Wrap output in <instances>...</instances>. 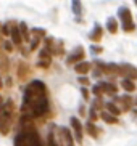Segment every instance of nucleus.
<instances>
[{
  "instance_id": "13",
  "label": "nucleus",
  "mask_w": 137,
  "mask_h": 146,
  "mask_svg": "<svg viewBox=\"0 0 137 146\" xmlns=\"http://www.w3.org/2000/svg\"><path fill=\"white\" fill-rule=\"evenodd\" d=\"M107 31L108 32H111V34H116V32H118V21H116V18H108Z\"/></svg>"
},
{
  "instance_id": "19",
  "label": "nucleus",
  "mask_w": 137,
  "mask_h": 146,
  "mask_svg": "<svg viewBox=\"0 0 137 146\" xmlns=\"http://www.w3.org/2000/svg\"><path fill=\"white\" fill-rule=\"evenodd\" d=\"M105 108H107V111H108V112H111L113 116H118V114L121 112V109L116 106L115 103H107V104H105Z\"/></svg>"
},
{
  "instance_id": "24",
  "label": "nucleus",
  "mask_w": 137,
  "mask_h": 146,
  "mask_svg": "<svg viewBox=\"0 0 137 146\" xmlns=\"http://www.w3.org/2000/svg\"><path fill=\"white\" fill-rule=\"evenodd\" d=\"M0 32H2L3 35H10V34H11V26H10L8 23H7V24H3V26H2V29H0Z\"/></svg>"
},
{
  "instance_id": "14",
  "label": "nucleus",
  "mask_w": 137,
  "mask_h": 146,
  "mask_svg": "<svg viewBox=\"0 0 137 146\" xmlns=\"http://www.w3.org/2000/svg\"><path fill=\"white\" fill-rule=\"evenodd\" d=\"M100 117H102V120L107 122V124H116V122H118L116 116H113L111 112H108V111H103L102 114H100Z\"/></svg>"
},
{
  "instance_id": "6",
  "label": "nucleus",
  "mask_w": 137,
  "mask_h": 146,
  "mask_svg": "<svg viewBox=\"0 0 137 146\" xmlns=\"http://www.w3.org/2000/svg\"><path fill=\"white\" fill-rule=\"evenodd\" d=\"M10 26H11V42H13V45H21L24 40H23V35H21V32H19V27H18V24L16 23H10Z\"/></svg>"
},
{
  "instance_id": "30",
  "label": "nucleus",
  "mask_w": 137,
  "mask_h": 146,
  "mask_svg": "<svg viewBox=\"0 0 137 146\" xmlns=\"http://www.w3.org/2000/svg\"><path fill=\"white\" fill-rule=\"evenodd\" d=\"M79 82H81L82 85H87V84H89V79H87L86 76H82V77H79Z\"/></svg>"
},
{
  "instance_id": "27",
  "label": "nucleus",
  "mask_w": 137,
  "mask_h": 146,
  "mask_svg": "<svg viewBox=\"0 0 137 146\" xmlns=\"http://www.w3.org/2000/svg\"><path fill=\"white\" fill-rule=\"evenodd\" d=\"M3 48H5L8 53L13 52V42H8V40H7V42H3Z\"/></svg>"
},
{
  "instance_id": "20",
  "label": "nucleus",
  "mask_w": 137,
  "mask_h": 146,
  "mask_svg": "<svg viewBox=\"0 0 137 146\" xmlns=\"http://www.w3.org/2000/svg\"><path fill=\"white\" fill-rule=\"evenodd\" d=\"M47 145H48V146H61L60 143H58V140L55 138V133H53V130H50V133H48V137H47Z\"/></svg>"
},
{
  "instance_id": "11",
  "label": "nucleus",
  "mask_w": 137,
  "mask_h": 146,
  "mask_svg": "<svg viewBox=\"0 0 137 146\" xmlns=\"http://www.w3.org/2000/svg\"><path fill=\"white\" fill-rule=\"evenodd\" d=\"M121 87H123V90H126L128 93H132V92L136 90V84H134V80H131V79H123V80H121Z\"/></svg>"
},
{
  "instance_id": "8",
  "label": "nucleus",
  "mask_w": 137,
  "mask_h": 146,
  "mask_svg": "<svg viewBox=\"0 0 137 146\" xmlns=\"http://www.w3.org/2000/svg\"><path fill=\"white\" fill-rule=\"evenodd\" d=\"M102 35H103V31H102V26H100L99 23H95V26H94V31L89 34V39L92 40V42H100L102 40Z\"/></svg>"
},
{
  "instance_id": "2",
  "label": "nucleus",
  "mask_w": 137,
  "mask_h": 146,
  "mask_svg": "<svg viewBox=\"0 0 137 146\" xmlns=\"http://www.w3.org/2000/svg\"><path fill=\"white\" fill-rule=\"evenodd\" d=\"M118 18L121 19V27L124 32H132L136 31V24L132 21V13H131V10L128 7H121L118 10Z\"/></svg>"
},
{
  "instance_id": "7",
  "label": "nucleus",
  "mask_w": 137,
  "mask_h": 146,
  "mask_svg": "<svg viewBox=\"0 0 137 146\" xmlns=\"http://www.w3.org/2000/svg\"><path fill=\"white\" fill-rule=\"evenodd\" d=\"M69 122H71V127H73L74 133H76V141L82 143V124H81V120L77 119V117H71Z\"/></svg>"
},
{
  "instance_id": "22",
  "label": "nucleus",
  "mask_w": 137,
  "mask_h": 146,
  "mask_svg": "<svg viewBox=\"0 0 137 146\" xmlns=\"http://www.w3.org/2000/svg\"><path fill=\"white\" fill-rule=\"evenodd\" d=\"M121 101V103L124 104V109H129V106H131V104H132V100L129 98L128 95H124V96H121V98H118Z\"/></svg>"
},
{
  "instance_id": "9",
  "label": "nucleus",
  "mask_w": 137,
  "mask_h": 146,
  "mask_svg": "<svg viewBox=\"0 0 137 146\" xmlns=\"http://www.w3.org/2000/svg\"><path fill=\"white\" fill-rule=\"evenodd\" d=\"M90 68H92V64H90L89 61H79L77 64H74V71L77 74H81V76H86L90 71Z\"/></svg>"
},
{
  "instance_id": "15",
  "label": "nucleus",
  "mask_w": 137,
  "mask_h": 146,
  "mask_svg": "<svg viewBox=\"0 0 137 146\" xmlns=\"http://www.w3.org/2000/svg\"><path fill=\"white\" fill-rule=\"evenodd\" d=\"M71 8H73V13L76 15L77 18L82 15V3H81V0H71Z\"/></svg>"
},
{
  "instance_id": "35",
  "label": "nucleus",
  "mask_w": 137,
  "mask_h": 146,
  "mask_svg": "<svg viewBox=\"0 0 137 146\" xmlns=\"http://www.w3.org/2000/svg\"><path fill=\"white\" fill-rule=\"evenodd\" d=\"M134 2H136V5H137V0H134Z\"/></svg>"
},
{
  "instance_id": "4",
  "label": "nucleus",
  "mask_w": 137,
  "mask_h": 146,
  "mask_svg": "<svg viewBox=\"0 0 137 146\" xmlns=\"http://www.w3.org/2000/svg\"><path fill=\"white\" fill-rule=\"evenodd\" d=\"M120 74L124 76V79H131V80H136L137 79V68L129 63H123L120 64Z\"/></svg>"
},
{
  "instance_id": "17",
  "label": "nucleus",
  "mask_w": 137,
  "mask_h": 146,
  "mask_svg": "<svg viewBox=\"0 0 137 146\" xmlns=\"http://www.w3.org/2000/svg\"><path fill=\"white\" fill-rule=\"evenodd\" d=\"M60 132H61V135L64 137V140H66V143L68 145H73V135H71V132H69V129H66V127H61L60 129Z\"/></svg>"
},
{
  "instance_id": "25",
  "label": "nucleus",
  "mask_w": 137,
  "mask_h": 146,
  "mask_svg": "<svg viewBox=\"0 0 137 146\" xmlns=\"http://www.w3.org/2000/svg\"><path fill=\"white\" fill-rule=\"evenodd\" d=\"M89 114H90V120H97L99 119V114H97V108H90V111H89Z\"/></svg>"
},
{
  "instance_id": "36",
  "label": "nucleus",
  "mask_w": 137,
  "mask_h": 146,
  "mask_svg": "<svg viewBox=\"0 0 137 146\" xmlns=\"http://www.w3.org/2000/svg\"><path fill=\"white\" fill-rule=\"evenodd\" d=\"M68 146H73V145H68Z\"/></svg>"
},
{
  "instance_id": "31",
  "label": "nucleus",
  "mask_w": 137,
  "mask_h": 146,
  "mask_svg": "<svg viewBox=\"0 0 137 146\" xmlns=\"http://www.w3.org/2000/svg\"><path fill=\"white\" fill-rule=\"evenodd\" d=\"M81 92H82V96H84V98H87V96H89V92H87V88H86V87H82V88H81Z\"/></svg>"
},
{
  "instance_id": "1",
  "label": "nucleus",
  "mask_w": 137,
  "mask_h": 146,
  "mask_svg": "<svg viewBox=\"0 0 137 146\" xmlns=\"http://www.w3.org/2000/svg\"><path fill=\"white\" fill-rule=\"evenodd\" d=\"M15 146H42V141L37 133L23 132L15 138Z\"/></svg>"
},
{
  "instance_id": "18",
  "label": "nucleus",
  "mask_w": 137,
  "mask_h": 146,
  "mask_svg": "<svg viewBox=\"0 0 137 146\" xmlns=\"http://www.w3.org/2000/svg\"><path fill=\"white\" fill-rule=\"evenodd\" d=\"M0 133H8V119L0 114Z\"/></svg>"
},
{
  "instance_id": "33",
  "label": "nucleus",
  "mask_w": 137,
  "mask_h": 146,
  "mask_svg": "<svg viewBox=\"0 0 137 146\" xmlns=\"http://www.w3.org/2000/svg\"><path fill=\"white\" fill-rule=\"evenodd\" d=\"M2 85H3V84H2V79H0V88H2Z\"/></svg>"
},
{
  "instance_id": "3",
  "label": "nucleus",
  "mask_w": 137,
  "mask_h": 146,
  "mask_svg": "<svg viewBox=\"0 0 137 146\" xmlns=\"http://www.w3.org/2000/svg\"><path fill=\"white\" fill-rule=\"evenodd\" d=\"M29 108H31L29 117H40V116H44V114L47 112V109H48V100H47V96H42V98L36 100Z\"/></svg>"
},
{
  "instance_id": "10",
  "label": "nucleus",
  "mask_w": 137,
  "mask_h": 146,
  "mask_svg": "<svg viewBox=\"0 0 137 146\" xmlns=\"http://www.w3.org/2000/svg\"><path fill=\"white\" fill-rule=\"evenodd\" d=\"M100 85H102V90L108 95H116L118 88H116L115 84H110V82H100Z\"/></svg>"
},
{
  "instance_id": "32",
  "label": "nucleus",
  "mask_w": 137,
  "mask_h": 146,
  "mask_svg": "<svg viewBox=\"0 0 137 146\" xmlns=\"http://www.w3.org/2000/svg\"><path fill=\"white\" fill-rule=\"evenodd\" d=\"M2 104H3V100H2V96H0V108H2Z\"/></svg>"
},
{
  "instance_id": "28",
  "label": "nucleus",
  "mask_w": 137,
  "mask_h": 146,
  "mask_svg": "<svg viewBox=\"0 0 137 146\" xmlns=\"http://www.w3.org/2000/svg\"><path fill=\"white\" fill-rule=\"evenodd\" d=\"M40 68H48L50 66V60H39V63H37Z\"/></svg>"
},
{
  "instance_id": "26",
  "label": "nucleus",
  "mask_w": 137,
  "mask_h": 146,
  "mask_svg": "<svg viewBox=\"0 0 137 146\" xmlns=\"http://www.w3.org/2000/svg\"><path fill=\"white\" fill-rule=\"evenodd\" d=\"M37 47H39V37H34V39H31V45H29V48H31V50H37Z\"/></svg>"
},
{
  "instance_id": "23",
  "label": "nucleus",
  "mask_w": 137,
  "mask_h": 146,
  "mask_svg": "<svg viewBox=\"0 0 137 146\" xmlns=\"http://www.w3.org/2000/svg\"><path fill=\"white\" fill-rule=\"evenodd\" d=\"M92 93H94L95 96H100V95L103 93V90H102V85H100V84H95V85L92 87Z\"/></svg>"
},
{
  "instance_id": "21",
  "label": "nucleus",
  "mask_w": 137,
  "mask_h": 146,
  "mask_svg": "<svg viewBox=\"0 0 137 146\" xmlns=\"http://www.w3.org/2000/svg\"><path fill=\"white\" fill-rule=\"evenodd\" d=\"M32 34H34V37H47V32H45V29H42V27H34L32 29Z\"/></svg>"
},
{
  "instance_id": "12",
  "label": "nucleus",
  "mask_w": 137,
  "mask_h": 146,
  "mask_svg": "<svg viewBox=\"0 0 137 146\" xmlns=\"http://www.w3.org/2000/svg\"><path fill=\"white\" fill-rule=\"evenodd\" d=\"M18 27H19V32H21V35H23V40H24V42H29L31 35H29L28 24H26V23H19V24H18Z\"/></svg>"
},
{
  "instance_id": "5",
  "label": "nucleus",
  "mask_w": 137,
  "mask_h": 146,
  "mask_svg": "<svg viewBox=\"0 0 137 146\" xmlns=\"http://www.w3.org/2000/svg\"><path fill=\"white\" fill-rule=\"evenodd\" d=\"M79 61H84V48H82V47H76V50H74V52L66 58V64H68V66L77 64Z\"/></svg>"
},
{
  "instance_id": "29",
  "label": "nucleus",
  "mask_w": 137,
  "mask_h": 146,
  "mask_svg": "<svg viewBox=\"0 0 137 146\" xmlns=\"http://www.w3.org/2000/svg\"><path fill=\"white\" fill-rule=\"evenodd\" d=\"M90 52L97 55V53H102V47H97V45H90Z\"/></svg>"
},
{
  "instance_id": "34",
  "label": "nucleus",
  "mask_w": 137,
  "mask_h": 146,
  "mask_svg": "<svg viewBox=\"0 0 137 146\" xmlns=\"http://www.w3.org/2000/svg\"><path fill=\"white\" fill-rule=\"evenodd\" d=\"M134 103H136V104H137V98H136V100H134Z\"/></svg>"
},
{
  "instance_id": "16",
  "label": "nucleus",
  "mask_w": 137,
  "mask_h": 146,
  "mask_svg": "<svg viewBox=\"0 0 137 146\" xmlns=\"http://www.w3.org/2000/svg\"><path fill=\"white\" fill-rule=\"evenodd\" d=\"M86 132L89 133V135H90L92 138H97V137H99V132H97V127H95V125L92 124V120L86 124Z\"/></svg>"
}]
</instances>
